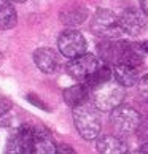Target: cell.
<instances>
[{"mask_svg":"<svg viewBox=\"0 0 148 154\" xmlns=\"http://www.w3.org/2000/svg\"><path fill=\"white\" fill-rule=\"evenodd\" d=\"M0 62H2V53H0Z\"/></svg>","mask_w":148,"mask_h":154,"instance_id":"obj_25","label":"cell"},{"mask_svg":"<svg viewBox=\"0 0 148 154\" xmlns=\"http://www.w3.org/2000/svg\"><path fill=\"white\" fill-rule=\"evenodd\" d=\"M140 45V48H142V51H143L145 54H148V38L145 40V42H142V43H139Z\"/></svg>","mask_w":148,"mask_h":154,"instance_id":"obj_22","label":"cell"},{"mask_svg":"<svg viewBox=\"0 0 148 154\" xmlns=\"http://www.w3.org/2000/svg\"><path fill=\"white\" fill-rule=\"evenodd\" d=\"M139 83V94L142 95V99H143L146 103H148V75L142 76Z\"/></svg>","mask_w":148,"mask_h":154,"instance_id":"obj_18","label":"cell"},{"mask_svg":"<svg viewBox=\"0 0 148 154\" xmlns=\"http://www.w3.org/2000/svg\"><path fill=\"white\" fill-rule=\"evenodd\" d=\"M86 40L78 30H65L58 40V48L64 57L73 59L77 56L86 53Z\"/></svg>","mask_w":148,"mask_h":154,"instance_id":"obj_6","label":"cell"},{"mask_svg":"<svg viewBox=\"0 0 148 154\" xmlns=\"http://www.w3.org/2000/svg\"><path fill=\"white\" fill-rule=\"evenodd\" d=\"M139 152H143V154H148V143H145L143 146H142L140 149H139Z\"/></svg>","mask_w":148,"mask_h":154,"instance_id":"obj_23","label":"cell"},{"mask_svg":"<svg viewBox=\"0 0 148 154\" xmlns=\"http://www.w3.org/2000/svg\"><path fill=\"white\" fill-rule=\"evenodd\" d=\"M33 62L43 73H54L59 67V56L51 48H38L33 51Z\"/></svg>","mask_w":148,"mask_h":154,"instance_id":"obj_10","label":"cell"},{"mask_svg":"<svg viewBox=\"0 0 148 154\" xmlns=\"http://www.w3.org/2000/svg\"><path fill=\"white\" fill-rule=\"evenodd\" d=\"M96 149L102 154H124L128 152V146L121 138L115 135H97L96 137Z\"/></svg>","mask_w":148,"mask_h":154,"instance_id":"obj_11","label":"cell"},{"mask_svg":"<svg viewBox=\"0 0 148 154\" xmlns=\"http://www.w3.org/2000/svg\"><path fill=\"white\" fill-rule=\"evenodd\" d=\"M73 122L83 140H94L102 129L100 110L84 102L73 108Z\"/></svg>","mask_w":148,"mask_h":154,"instance_id":"obj_1","label":"cell"},{"mask_svg":"<svg viewBox=\"0 0 148 154\" xmlns=\"http://www.w3.org/2000/svg\"><path fill=\"white\" fill-rule=\"evenodd\" d=\"M11 2H16V3H22V2H26V0H11Z\"/></svg>","mask_w":148,"mask_h":154,"instance_id":"obj_24","label":"cell"},{"mask_svg":"<svg viewBox=\"0 0 148 154\" xmlns=\"http://www.w3.org/2000/svg\"><path fill=\"white\" fill-rule=\"evenodd\" d=\"M88 10L81 7V5H72V7H65L64 10H61L59 13V19L62 24L69 26V27H75L83 24L88 19Z\"/></svg>","mask_w":148,"mask_h":154,"instance_id":"obj_13","label":"cell"},{"mask_svg":"<svg viewBox=\"0 0 148 154\" xmlns=\"http://www.w3.org/2000/svg\"><path fill=\"white\" fill-rule=\"evenodd\" d=\"M121 30L131 37H139L148 30V16L142 11V8H128L119 16Z\"/></svg>","mask_w":148,"mask_h":154,"instance_id":"obj_5","label":"cell"},{"mask_svg":"<svg viewBox=\"0 0 148 154\" xmlns=\"http://www.w3.org/2000/svg\"><path fill=\"white\" fill-rule=\"evenodd\" d=\"M110 78H112V70H110L107 65H102V64H100V65L86 78V81H84V83H86L88 86H89V89H91V88L97 86V84L104 83V81H109Z\"/></svg>","mask_w":148,"mask_h":154,"instance_id":"obj_17","label":"cell"},{"mask_svg":"<svg viewBox=\"0 0 148 154\" xmlns=\"http://www.w3.org/2000/svg\"><path fill=\"white\" fill-rule=\"evenodd\" d=\"M129 42L123 40H115V38H105V42L97 45V53L102 57V60H107L110 64H118L123 57L124 49L128 48Z\"/></svg>","mask_w":148,"mask_h":154,"instance_id":"obj_9","label":"cell"},{"mask_svg":"<svg viewBox=\"0 0 148 154\" xmlns=\"http://www.w3.org/2000/svg\"><path fill=\"white\" fill-rule=\"evenodd\" d=\"M94 106L100 111H112L115 106L121 105L124 100V86H121L116 79L115 81H104L97 86L91 88Z\"/></svg>","mask_w":148,"mask_h":154,"instance_id":"obj_2","label":"cell"},{"mask_svg":"<svg viewBox=\"0 0 148 154\" xmlns=\"http://www.w3.org/2000/svg\"><path fill=\"white\" fill-rule=\"evenodd\" d=\"M56 145L48 134V130L40 129L33 125V143H32V154H54Z\"/></svg>","mask_w":148,"mask_h":154,"instance_id":"obj_12","label":"cell"},{"mask_svg":"<svg viewBox=\"0 0 148 154\" xmlns=\"http://www.w3.org/2000/svg\"><path fill=\"white\" fill-rule=\"evenodd\" d=\"M89 94H91V89L86 83H80V84H75V86H70L64 91V102L70 108H75L78 105L88 102L89 99Z\"/></svg>","mask_w":148,"mask_h":154,"instance_id":"obj_14","label":"cell"},{"mask_svg":"<svg viewBox=\"0 0 148 154\" xmlns=\"http://www.w3.org/2000/svg\"><path fill=\"white\" fill-rule=\"evenodd\" d=\"M91 32L100 38H118L121 35V26L116 14L110 10H97L91 19Z\"/></svg>","mask_w":148,"mask_h":154,"instance_id":"obj_4","label":"cell"},{"mask_svg":"<svg viewBox=\"0 0 148 154\" xmlns=\"http://www.w3.org/2000/svg\"><path fill=\"white\" fill-rule=\"evenodd\" d=\"M18 22V14L11 0H0V30L13 29Z\"/></svg>","mask_w":148,"mask_h":154,"instance_id":"obj_16","label":"cell"},{"mask_svg":"<svg viewBox=\"0 0 148 154\" xmlns=\"http://www.w3.org/2000/svg\"><path fill=\"white\" fill-rule=\"evenodd\" d=\"M110 124L119 135H131L137 132L142 124V116L137 110L128 105H118L112 110Z\"/></svg>","mask_w":148,"mask_h":154,"instance_id":"obj_3","label":"cell"},{"mask_svg":"<svg viewBox=\"0 0 148 154\" xmlns=\"http://www.w3.org/2000/svg\"><path fill=\"white\" fill-rule=\"evenodd\" d=\"M140 8H142V11L148 16V0H140Z\"/></svg>","mask_w":148,"mask_h":154,"instance_id":"obj_21","label":"cell"},{"mask_svg":"<svg viewBox=\"0 0 148 154\" xmlns=\"http://www.w3.org/2000/svg\"><path fill=\"white\" fill-rule=\"evenodd\" d=\"M27 100H29L30 103L37 105V106H40L42 110H45V111H49V108L46 106V103H43V102L40 100V99H35V97H33V94H29V95H27Z\"/></svg>","mask_w":148,"mask_h":154,"instance_id":"obj_19","label":"cell"},{"mask_svg":"<svg viewBox=\"0 0 148 154\" xmlns=\"http://www.w3.org/2000/svg\"><path fill=\"white\" fill-rule=\"evenodd\" d=\"M100 65V60L93 54L83 53L73 57L69 64H67V73L73 78L78 79V81H86V78L93 73L96 68Z\"/></svg>","mask_w":148,"mask_h":154,"instance_id":"obj_7","label":"cell"},{"mask_svg":"<svg viewBox=\"0 0 148 154\" xmlns=\"http://www.w3.org/2000/svg\"><path fill=\"white\" fill-rule=\"evenodd\" d=\"M56 152L58 154H75V151L69 148L67 145H61V146H56Z\"/></svg>","mask_w":148,"mask_h":154,"instance_id":"obj_20","label":"cell"},{"mask_svg":"<svg viewBox=\"0 0 148 154\" xmlns=\"http://www.w3.org/2000/svg\"><path fill=\"white\" fill-rule=\"evenodd\" d=\"M32 143H33V125L24 124L10 137L7 143V152L32 154Z\"/></svg>","mask_w":148,"mask_h":154,"instance_id":"obj_8","label":"cell"},{"mask_svg":"<svg viewBox=\"0 0 148 154\" xmlns=\"http://www.w3.org/2000/svg\"><path fill=\"white\" fill-rule=\"evenodd\" d=\"M113 75H115V79L124 88H131L134 86L135 83L139 81V72L137 67L128 65V64H115V70H113Z\"/></svg>","mask_w":148,"mask_h":154,"instance_id":"obj_15","label":"cell"}]
</instances>
